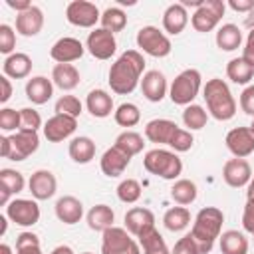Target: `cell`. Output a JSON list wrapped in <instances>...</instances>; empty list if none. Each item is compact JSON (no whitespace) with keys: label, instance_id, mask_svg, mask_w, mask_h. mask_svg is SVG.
Instances as JSON below:
<instances>
[{"label":"cell","instance_id":"83f0119b","mask_svg":"<svg viewBox=\"0 0 254 254\" xmlns=\"http://www.w3.org/2000/svg\"><path fill=\"white\" fill-rule=\"evenodd\" d=\"M52 81L62 91H71L79 85V71L73 64H56L52 69Z\"/></svg>","mask_w":254,"mask_h":254},{"label":"cell","instance_id":"5bb4252c","mask_svg":"<svg viewBox=\"0 0 254 254\" xmlns=\"http://www.w3.org/2000/svg\"><path fill=\"white\" fill-rule=\"evenodd\" d=\"M224 143L236 159H244L254 153V131L250 127H234L226 133Z\"/></svg>","mask_w":254,"mask_h":254},{"label":"cell","instance_id":"bcb514c9","mask_svg":"<svg viewBox=\"0 0 254 254\" xmlns=\"http://www.w3.org/2000/svg\"><path fill=\"white\" fill-rule=\"evenodd\" d=\"M20 121H22V127L20 129H30V131H38L42 127V117L36 109L32 107H22L20 109Z\"/></svg>","mask_w":254,"mask_h":254},{"label":"cell","instance_id":"8fae6325","mask_svg":"<svg viewBox=\"0 0 254 254\" xmlns=\"http://www.w3.org/2000/svg\"><path fill=\"white\" fill-rule=\"evenodd\" d=\"M6 216L18 226H34L40 220V206L30 198H14L6 204Z\"/></svg>","mask_w":254,"mask_h":254},{"label":"cell","instance_id":"7c38bea8","mask_svg":"<svg viewBox=\"0 0 254 254\" xmlns=\"http://www.w3.org/2000/svg\"><path fill=\"white\" fill-rule=\"evenodd\" d=\"M85 48L87 52L97 58V60H109L115 50H117V40L115 34L103 30V28H95L93 32H89L87 40H85Z\"/></svg>","mask_w":254,"mask_h":254},{"label":"cell","instance_id":"11a10c76","mask_svg":"<svg viewBox=\"0 0 254 254\" xmlns=\"http://www.w3.org/2000/svg\"><path fill=\"white\" fill-rule=\"evenodd\" d=\"M6 4H8L12 10H16V14L26 12L28 8H32V6H34V4H30L28 0H6Z\"/></svg>","mask_w":254,"mask_h":254},{"label":"cell","instance_id":"f5cc1de1","mask_svg":"<svg viewBox=\"0 0 254 254\" xmlns=\"http://www.w3.org/2000/svg\"><path fill=\"white\" fill-rule=\"evenodd\" d=\"M228 6L234 10V12H250L254 8V0H230Z\"/></svg>","mask_w":254,"mask_h":254},{"label":"cell","instance_id":"4fadbf2b","mask_svg":"<svg viewBox=\"0 0 254 254\" xmlns=\"http://www.w3.org/2000/svg\"><path fill=\"white\" fill-rule=\"evenodd\" d=\"M125 228L131 236L141 238L155 228V214L145 206H133L125 212Z\"/></svg>","mask_w":254,"mask_h":254},{"label":"cell","instance_id":"52a82bcc","mask_svg":"<svg viewBox=\"0 0 254 254\" xmlns=\"http://www.w3.org/2000/svg\"><path fill=\"white\" fill-rule=\"evenodd\" d=\"M137 48L153 58H167L173 50V44L165 32H161L157 26H143L137 32Z\"/></svg>","mask_w":254,"mask_h":254},{"label":"cell","instance_id":"5b68a950","mask_svg":"<svg viewBox=\"0 0 254 254\" xmlns=\"http://www.w3.org/2000/svg\"><path fill=\"white\" fill-rule=\"evenodd\" d=\"M143 167L147 173L167 179V181H175L183 173V161L179 159V155L175 151H167V149H159V147L145 153Z\"/></svg>","mask_w":254,"mask_h":254},{"label":"cell","instance_id":"ffe728a7","mask_svg":"<svg viewBox=\"0 0 254 254\" xmlns=\"http://www.w3.org/2000/svg\"><path fill=\"white\" fill-rule=\"evenodd\" d=\"M141 91H143L145 99H149V101H153V103L163 101V97H165L167 91H169L165 73L159 71V69H149V71H145V73H143V79H141Z\"/></svg>","mask_w":254,"mask_h":254},{"label":"cell","instance_id":"3957f363","mask_svg":"<svg viewBox=\"0 0 254 254\" xmlns=\"http://www.w3.org/2000/svg\"><path fill=\"white\" fill-rule=\"evenodd\" d=\"M145 137L151 143L169 145L171 149H175V153H185L194 143L192 133L187 131V129H181L171 119H153V121H149L145 125Z\"/></svg>","mask_w":254,"mask_h":254},{"label":"cell","instance_id":"681fc988","mask_svg":"<svg viewBox=\"0 0 254 254\" xmlns=\"http://www.w3.org/2000/svg\"><path fill=\"white\" fill-rule=\"evenodd\" d=\"M242 226L248 234L254 236V198H248L244 204V212H242Z\"/></svg>","mask_w":254,"mask_h":254},{"label":"cell","instance_id":"ab89813d","mask_svg":"<svg viewBox=\"0 0 254 254\" xmlns=\"http://www.w3.org/2000/svg\"><path fill=\"white\" fill-rule=\"evenodd\" d=\"M113 119L121 127H135L141 121V111L135 103H121L113 111Z\"/></svg>","mask_w":254,"mask_h":254},{"label":"cell","instance_id":"44dd1931","mask_svg":"<svg viewBox=\"0 0 254 254\" xmlns=\"http://www.w3.org/2000/svg\"><path fill=\"white\" fill-rule=\"evenodd\" d=\"M131 163V157L127 153H123L119 147H109L103 155H101V161H99V167L103 171L105 177H119L125 173V169L129 167Z\"/></svg>","mask_w":254,"mask_h":254},{"label":"cell","instance_id":"60d3db41","mask_svg":"<svg viewBox=\"0 0 254 254\" xmlns=\"http://www.w3.org/2000/svg\"><path fill=\"white\" fill-rule=\"evenodd\" d=\"M0 185L4 189H8L12 194H18L24 190L26 181H24V175L16 169H2L0 171Z\"/></svg>","mask_w":254,"mask_h":254},{"label":"cell","instance_id":"30bf717a","mask_svg":"<svg viewBox=\"0 0 254 254\" xmlns=\"http://www.w3.org/2000/svg\"><path fill=\"white\" fill-rule=\"evenodd\" d=\"M65 18H67V22L71 26H77V28H93L101 20V14H99V8L93 2L73 0L65 8Z\"/></svg>","mask_w":254,"mask_h":254},{"label":"cell","instance_id":"d4e9b609","mask_svg":"<svg viewBox=\"0 0 254 254\" xmlns=\"http://www.w3.org/2000/svg\"><path fill=\"white\" fill-rule=\"evenodd\" d=\"M189 24V12L181 2H175L171 6H167L165 14H163V30L171 36L181 34Z\"/></svg>","mask_w":254,"mask_h":254},{"label":"cell","instance_id":"d590c367","mask_svg":"<svg viewBox=\"0 0 254 254\" xmlns=\"http://www.w3.org/2000/svg\"><path fill=\"white\" fill-rule=\"evenodd\" d=\"M115 147H119L123 153H127L129 157H135L143 151L145 147V141H143V135L137 133V131H123L117 135L115 139Z\"/></svg>","mask_w":254,"mask_h":254},{"label":"cell","instance_id":"816d5d0a","mask_svg":"<svg viewBox=\"0 0 254 254\" xmlns=\"http://www.w3.org/2000/svg\"><path fill=\"white\" fill-rule=\"evenodd\" d=\"M34 244H40V238H38V234H34V232H22V234H18V238H16V248L34 246Z\"/></svg>","mask_w":254,"mask_h":254},{"label":"cell","instance_id":"9a60e30c","mask_svg":"<svg viewBox=\"0 0 254 254\" xmlns=\"http://www.w3.org/2000/svg\"><path fill=\"white\" fill-rule=\"evenodd\" d=\"M75 127H77V119L75 117L56 113V115H52L44 123V137L50 143H60V141L71 137L73 131H75Z\"/></svg>","mask_w":254,"mask_h":254},{"label":"cell","instance_id":"4dcf8cb0","mask_svg":"<svg viewBox=\"0 0 254 254\" xmlns=\"http://www.w3.org/2000/svg\"><path fill=\"white\" fill-rule=\"evenodd\" d=\"M216 46L222 50V52H234L240 48L242 44V32L236 24H222L218 30H216Z\"/></svg>","mask_w":254,"mask_h":254},{"label":"cell","instance_id":"f35d334b","mask_svg":"<svg viewBox=\"0 0 254 254\" xmlns=\"http://www.w3.org/2000/svg\"><path fill=\"white\" fill-rule=\"evenodd\" d=\"M208 121V113L202 109V105H196V103H190L185 107L183 111V123L185 127H189V131H198L206 125Z\"/></svg>","mask_w":254,"mask_h":254},{"label":"cell","instance_id":"4316f807","mask_svg":"<svg viewBox=\"0 0 254 254\" xmlns=\"http://www.w3.org/2000/svg\"><path fill=\"white\" fill-rule=\"evenodd\" d=\"M2 69H4V75L12 77V79H24L30 75L32 71V58L28 54H22V52H14L12 56H8L2 64Z\"/></svg>","mask_w":254,"mask_h":254},{"label":"cell","instance_id":"1f68e13d","mask_svg":"<svg viewBox=\"0 0 254 254\" xmlns=\"http://www.w3.org/2000/svg\"><path fill=\"white\" fill-rule=\"evenodd\" d=\"M218 240L222 254H248V238L238 230H226Z\"/></svg>","mask_w":254,"mask_h":254},{"label":"cell","instance_id":"836d02e7","mask_svg":"<svg viewBox=\"0 0 254 254\" xmlns=\"http://www.w3.org/2000/svg\"><path fill=\"white\" fill-rule=\"evenodd\" d=\"M163 224L167 230L171 232H181L190 224V212L187 206H171L165 216H163Z\"/></svg>","mask_w":254,"mask_h":254},{"label":"cell","instance_id":"74e56055","mask_svg":"<svg viewBox=\"0 0 254 254\" xmlns=\"http://www.w3.org/2000/svg\"><path fill=\"white\" fill-rule=\"evenodd\" d=\"M139 246L143 248V254H171L165 238L161 236V232L157 228H153L151 232L141 236L139 238Z\"/></svg>","mask_w":254,"mask_h":254},{"label":"cell","instance_id":"d6a6232c","mask_svg":"<svg viewBox=\"0 0 254 254\" xmlns=\"http://www.w3.org/2000/svg\"><path fill=\"white\" fill-rule=\"evenodd\" d=\"M196 194H198V189L190 179H177L171 187V198L181 206H187V204L194 202Z\"/></svg>","mask_w":254,"mask_h":254},{"label":"cell","instance_id":"94428289","mask_svg":"<svg viewBox=\"0 0 254 254\" xmlns=\"http://www.w3.org/2000/svg\"><path fill=\"white\" fill-rule=\"evenodd\" d=\"M246 196H248V198H254V173H252V179H250V183H248Z\"/></svg>","mask_w":254,"mask_h":254},{"label":"cell","instance_id":"6f0895ef","mask_svg":"<svg viewBox=\"0 0 254 254\" xmlns=\"http://www.w3.org/2000/svg\"><path fill=\"white\" fill-rule=\"evenodd\" d=\"M16 254H42V248H40V244L24 246V248H16Z\"/></svg>","mask_w":254,"mask_h":254},{"label":"cell","instance_id":"03108f58","mask_svg":"<svg viewBox=\"0 0 254 254\" xmlns=\"http://www.w3.org/2000/svg\"><path fill=\"white\" fill-rule=\"evenodd\" d=\"M250 129H252V131H254V119H252V125H250Z\"/></svg>","mask_w":254,"mask_h":254},{"label":"cell","instance_id":"f6af8a7d","mask_svg":"<svg viewBox=\"0 0 254 254\" xmlns=\"http://www.w3.org/2000/svg\"><path fill=\"white\" fill-rule=\"evenodd\" d=\"M16 48V32L8 24H0V52L8 58L14 54Z\"/></svg>","mask_w":254,"mask_h":254},{"label":"cell","instance_id":"8d00e7d4","mask_svg":"<svg viewBox=\"0 0 254 254\" xmlns=\"http://www.w3.org/2000/svg\"><path fill=\"white\" fill-rule=\"evenodd\" d=\"M99 22H101V28L103 30L115 34V32H121L127 26V14L121 8H117V6H109V8L103 10Z\"/></svg>","mask_w":254,"mask_h":254},{"label":"cell","instance_id":"8992f818","mask_svg":"<svg viewBox=\"0 0 254 254\" xmlns=\"http://www.w3.org/2000/svg\"><path fill=\"white\" fill-rule=\"evenodd\" d=\"M200 83H202V77H200V71L198 69H183L171 83L169 87V97L175 105H190L192 99L198 95L200 91Z\"/></svg>","mask_w":254,"mask_h":254},{"label":"cell","instance_id":"2e32d148","mask_svg":"<svg viewBox=\"0 0 254 254\" xmlns=\"http://www.w3.org/2000/svg\"><path fill=\"white\" fill-rule=\"evenodd\" d=\"M10 143H12L10 159L12 161H24L32 153L38 151V147H40V135H38V131L20 129L14 135H10Z\"/></svg>","mask_w":254,"mask_h":254},{"label":"cell","instance_id":"680465c9","mask_svg":"<svg viewBox=\"0 0 254 254\" xmlns=\"http://www.w3.org/2000/svg\"><path fill=\"white\" fill-rule=\"evenodd\" d=\"M50 254H75V252L71 250V246H67V244H60V246H56Z\"/></svg>","mask_w":254,"mask_h":254},{"label":"cell","instance_id":"c3c4849f","mask_svg":"<svg viewBox=\"0 0 254 254\" xmlns=\"http://www.w3.org/2000/svg\"><path fill=\"white\" fill-rule=\"evenodd\" d=\"M240 109L254 119V85L244 87V91L240 93Z\"/></svg>","mask_w":254,"mask_h":254},{"label":"cell","instance_id":"003e7915","mask_svg":"<svg viewBox=\"0 0 254 254\" xmlns=\"http://www.w3.org/2000/svg\"><path fill=\"white\" fill-rule=\"evenodd\" d=\"M81 254H93V252H81Z\"/></svg>","mask_w":254,"mask_h":254},{"label":"cell","instance_id":"6da1fadb","mask_svg":"<svg viewBox=\"0 0 254 254\" xmlns=\"http://www.w3.org/2000/svg\"><path fill=\"white\" fill-rule=\"evenodd\" d=\"M145 71V58L137 50H125L109 67V85L111 91L117 95H127L131 93Z\"/></svg>","mask_w":254,"mask_h":254},{"label":"cell","instance_id":"f546056e","mask_svg":"<svg viewBox=\"0 0 254 254\" xmlns=\"http://www.w3.org/2000/svg\"><path fill=\"white\" fill-rule=\"evenodd\" d=\"M113 220H115V212L107 204H95L87 212V226L97 232H105L107 228H111Z\"/></svg>","mask_w":254,"mask_h":254},{"label":"cell","instance_id":"7a4b0ae2","mask_svg":"<svg viewBox=\"0 0 254 254\" xmlns=\"http://www.w3.org/2000/svg\"><path fill=\"white\" fill-rule=\"evenodd\" d=\"M222 222H224V214L216 206H204L196 212L192 220L190 236L194 238L200 254H208L212 250L216 238H220Z\"/></svg>","mask_w":254,"mask_h":254},{"label":"cell","instance_id":"b9f144b4","mask_svg":"<svg viewBox=\"0 0 254 254\" xmlns=\"http://www.w3.org/2000/svg\"><path fill=\"white\" fill-rule=\"evenodd\" d=\"M117 198L125 204H133L141 198V185L135 179H125L117 187Z\"/></svg>","mask_w":254,"mask_h":254},{"label":"cell","instance_id":"9f6ffc18","mask_svg":"<svg viewBox=\"0 0 254 254\" xmlns=\"http://www.w3.org/2000/svg\"><path fill=\"white\" fill-rule=\"evenodd\" d=\"M10 153H12V143H10V137L2 135L0 137V155L4 159H10Z\"/></svg>","mask_w":254,"mask_h":254},{"label":"cell","instance_id":"cb8c5ba5","mask_svg":"<svg viewBox=\"0 0 254 254\" xmlns=\"http://www.w3.org/2000/svg\"><path fill=\"white\" fill-rule=\"evenodd\" d=\"M54 95V81L48 79L46 75H34L26 83V97L34 105H44L52 99Z\"/></svg>","mask_w":254,"mask_h":254},{"label":"cell","instance_id":"484cf974","mask_svg":"<svg viewBox=\"0 0 254 254\" xmlns=\"http://www.w3.org/2000/svg\"><path fill=\"white\" fill-rule=\"evenodd\" d=\"M85 107L93 117H109L111 111H115L113 107V97L105 91V89H91L85 97Z\"/></svg>","mask_w":254,"mask_h":254},{"label":"cell","instance_id":"e7e4bbea","mask_svg":"<svg viewBox=\"0 0 254 254\" xmlns=\"http://www.w3.org/2000/svg\"><path fill=\"white\" fill-rule=\"evenodd\" d=\"M0 254H12V248H10L6 242H2V244H0Z\"/></svg>","mask_w":254,"mask_h":254},{"label":"cell","instance_id":"ba28073f","mask_svg":"<svg viewBox=\"0 0 254 254\" xmlns=\"http://www.w3.org/2000/svg\"><path fill=\"white\" fill-rule=\"evenodd\" d=\"M101 254H141V246L131 238L127 228L111 226L103 232Z\"/></svg>","mask_w":254,"mask_h":254},{"label":"cell","instance_id":"7bdbcfd3","mask_svg":"<svg viewBox=\"0 0 254 254\" xmlns=\"http://www.w3.org/2000/svg\"><path fill=\"white\" fill-rule=\"evenodd\" d=\"M81 101L75 97V95H62L58 101H56V113H62V115H69V117H79L81 115Z\"/></svg>","mask_w":254,"mask_h":254},{"label":"cell","instance_id":"6125c7cd","mask_svg":"<svg viewBox=\"0 0 254 254\" xmlns=\"http://www.w3.org/2000/svg\"><path fill=\"white\" fill-rule=\"evenodd\" d=\"M246 26H248L250 30L254 28V8H252V10L248 12V16H246Z\"/></svg>","mask_w":254,"mask_h":254},{"label":"cell","instance_id":"277c9868","mask_svg":"<svg viewBox=\"0 0 254 254\" xmlns=\"http://www.w3.org/2000/svg\"><path fill=\"white\" fill-rule=\"evenodd\" d=\"M202 97L206 101L208 113L216 121H228L236 115V101H234L230 87L226 85L224 79H220V77L208 79L206 85L202 87Z\"/></svg>","mask_w":254,"mask_h":254},{"label":"cell","instance_id":"db71d44e","mask_svg":"<svg viewBox=\"0 0 254 254\" xmlns=\"http://www.w3.org/2000/svg\"><path fill=\"white\" fill-rule=\"evenodd\" d=\"M0 85H2L0 103H6V101L12 97V83H10V77H8V75H2V77H0Z\"/></svg>","mask_w":254,"mask_h":254},{"label":"cell","instance_id":"e0dca14e","mask_svg":"<svg viewBox=\"0 0 254 254\" xmlns=\"http://www.w3.org/2000/svg\"><path fill=\"white\" fill-rule=\"evenodd\" d=\"M222 179L228 187L232 189H242L248 187L250 179H252V169L250 163L246 159H228L222 167Z\"/></svg>","mask_w":254,"mask_h":254},{"label":"cell","instance_id":"ac0fdd59","mask_svg":"<svg viewBox=\"0 0 254 254\" xmlns=\"http://www.w3.org/2000/svg\"><path fill=\"white\" fill-rule=\"evenodd\" d=\"M28 189H30V192L36 200H48L58 190L56 175L48 169H38V171L32 173V177L28 181Z\"/></svg>","mask_w":254,"mask_h":254},{"label":"cell","instance_id":"f907efd6","mask_svg":"<svg viewBox=\"0 0 254 254\" xmlns=\"http://www.w3.org/2000/svg\"><path fill=\"white\" fill-rule=\"evenodd\" d=\"M242 60L248 62V64L254 67V28L248 32L246 44H244V48H242Z\"/></svg>","mask_w":254,"mask_h":254},{"label":"cell","instance_id":"7dc6e473","mask_svg":"<svg viewBox=\"0 0 254 254\" xmlns=\"http://www.w3.org/2000/svg\"><path fill=\"white\" fill-rule=\"evenodd\" d=\"M171 254H200V252H198V246H196L194 238L189 232V234H185L183 238H179L175 242V248H173Z\"/></svg>","mask_w":254,"mask_h":254},{"label":"cell","instance_id":"7402d4cb","mask_svg":"<svg viewBox=\"0 0 254 254\" xmlns=\"http://www.w3.org/2000/svg\"><path fill=\"white\" fill-rule=\"evenodd\" d=\"M42 28H44V12L38 6H32L26 12L16 14V32L20 36H26V38L38 36Z\"/></svg>","mask_w":254,"mask_h":254},{"label":"cell","instance_id":"e575fe53","mask_svg":"<svg viewBox=\"0 0 254 254\" xmlns=\"http://www.w3.org/2000/svg\"><path fill=\"white\" fill-rule=\"evenodd\" d=\"M226 75H228L230 81H234L238 85H244L254 77V67L248 62H244L242 58H234L226 64Z\"/></svg>","mask_w":254,"mask_h":254},{"label":"cell","instance_id":"ee69618b","mask_svg":"<svg viewBox=\"0 0 254 254\" xmlns=\"http://www.w3.org/2000/svg\"><path fill=\"white\" fill-rule=\"evenodd\" d=\"M22 121H20V111L12 107H2L0 109V129L2 131H20Z\"/></svg>","mask_w":254,"mask_h":254},{"label":"cell","instance_id":"91938a15","mask_svg":"<svg viewBox=\"0 0 254 254\" xmlns=\"http://www.w3.org/2000/svg\"><path fill=\"white\" fill-rule=\"evenodd\" d=\"M10 194H12V192L0 185V202H2V204H8V202H10Z\"/></svg>","mask_w":254,"mask_h":254},{"label":"cell","instance_id":"d6986e66","mask_svg":"<svg viewBox=\"0 0 254 254\" xmlns=\"http://www.w3.org/2000/svg\"><path fill=\"white\" fill-rule=\"evenodd\" d=\"M83 52H85V48H83V44H81L77 38L64 36V38H60V40L52 46L50 56H52V60L58 62V64H71V62L79 60V58L83 56Z\"/></svg>","mask_w":254,"mask_h":254},{"label":"cell","instance_id":"f1b7e54d","mask_svg":"<svg viewBox=\"0 0 254 254\" xmlns=\"http://www.w3.org/2000/svg\"><path fill=\"white\" fill-rule=\"evenodd\" d=\"M67 153H69V157H71L73 163L87 165V163H91L93 157H95V143H93L91 137H85V135L73 137V139L69 141Z\"/></svg>","mask_w":254,"mask_h":254},{"label":"cell","instance_id":"be15d7a7","mask_svg":"<svg viewBox=\"0 0 254 254\" xmlns=\"http://www.w3.org/2000/svg\"><path fill=\"white\" fill-rule=\"evenodd\" d=\"M6 218H8V216H0V222H2V224H0V234H2V236L6 234V228H8V220H6Z\"/></svg>","mask_w":254,"mask_h":254},{"label":"cell","instance_id":"603a6c76","mask_svg":"<svg viewBox=\"0 0 254 254\" xmlns=\"http://www.w3.org/2000/svg\"><path fill=\"white\" fill-rule=\"evenodd\" d=\"M56 216L60 222L64 224H77L83 216V204L79 198L71 196V194H65V196H60L58 202H56Z\"/></svg>","mask_w":254,"mask_h":254},{"label":"cell","instance_id":"9c48e42d","mask_svg":"<svg viewBox=\"0 0 254 254\" xmlns=\"http://www.w3.org/2000/svg\"><path fill=\"white\" fill-rule=\"evenodd\" d=\"M226 10V4L222 0H206L200 8L194 10L190 16V24L196 32H210L218 26Z\"/></svg>","mask_w":254,"mask_h":254}]
</instances>
